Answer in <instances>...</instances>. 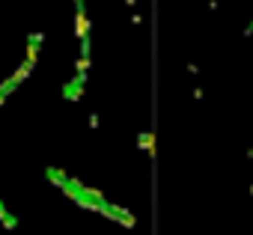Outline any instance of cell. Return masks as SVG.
Masks as SVG:
<instances>
[{"mask_svg": "<svg viewBox=\"0 0 253 235\" xmlns=\"http://www.w3.org/2000/svg\"><path fill=\"white\" fill-rule=\"evenodd\" d=\"M140 146H143V149H152V134H149V137L143 134V137H140Z\"/></svg>", "mask_w": 253, "mask_h": 235, "instance_id": "6da1fadb", "label": "cell"}]
</instances>
